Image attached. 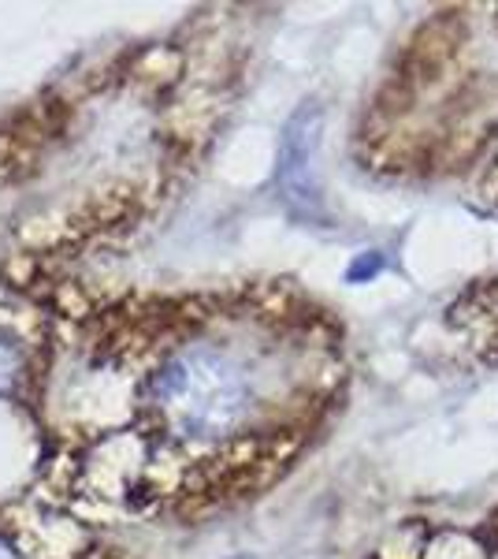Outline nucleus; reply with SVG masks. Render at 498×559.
I'll list each match as a JSON object with an SVG mask.
<instances>
[{
	"mask_svg": "<svg viewBox=\"0 0 498 559\" xmlns=\"http://www.w3.org/2000/svg\"><path fill=\"white\" fill-rule=\"evenodd\" d=\"M142 403L171 444H234L257 426L265 407V373H257L250 355L228 340H179L146 373Z\"/></svg>",
	"mask_w": 498,
	"mask_h": 559,
	"instance_id": "f257e3e1",
	"label": "nucleus"
},
{
	"mask_svg": "<svg viewBox=\"0 0 498 559\" xmlns=\"http://www.w3.org/2000/svg\"><path fill=\"white\" fill-rule=\"evenodd\" d=\"M0 559H20V556H15V552H12V548H8V545H4V540H0Z\"/></svg>",
	"mask_w": 498,
	"mask_h": 559,
	"instance_id": "39448f33",
	"label": "nucleus"
},
{
	"mask_svg": "<svg viewBox=\"0 0 498 559\" xmlns=\"http://www.w3.org/2000/svg\"><path fill=\"white\" fill-rule=\"evenodd\" d=\"M384 269V258H376V254H368L365 261H357V265L350 269V280H361V276H373Z\"/></svg>",
	"mask_w": 498,
	"mask_h": 559,
	"instance_id": "7ed1b4c3",
	"label": "nucleus"
},
{
	"mask_svg": "<svg viewBox=\"0 0 498 559\" xmlns=\"http://www.w3.org/2000/svg\"><path fill=\"white\" fill-rule=\"evenodd\" d=\"M320 108L302 105L287 123L283 150H279V191H283V202L302 216L320 213V187L313 176V160L320 150Z\"/></svg>",
	"mask_w": 498,
	"mask_h": 559,
	"instance_id": "f03ea898",
	"label": "nucleus"
},
{
	"mask_svg": "<svg viewBox=\"0 0 498 559\" xmlns=\"http://www.w3.org/2000/svg\"><path fill=\"white\" fill-rule=\"evenodd\" d=\"M8 381H12V355L0 347V388H4Z\"/></svg>",
	"mask_w": 498,
	"mask_h": 559,
	"instance_id": "20e7f679",
	"label": "nucleus"
}]
</instances>
